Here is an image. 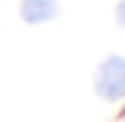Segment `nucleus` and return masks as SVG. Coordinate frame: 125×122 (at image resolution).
Instances as JSON below:
<instances>
[{
    "label": "nucleus",
    "instance_id": "nucleus-1",
    "mask_svg": "<svg viewBox=\"0 0 125 122\" xmlns=\"http://www.w3.org/2000/svg\"><path fill=\"white\" fill-rule=\"evenodd\" d=\"M95 95L101 101H122L125 98V58L110 55L98 64L95 70Z\"/></svg>",
    "mask_w": 125,
    "mask_h": 122
},
{
    "label": "nucleus",
    "instance_id": "nucleus-2",
    "mask_svg": "<svg viewBox=\"0 0 125 122\" xmlns=\"http://www.w3.org/2000/svg\"><path fill=\"white\" fill-rule=\"evenodd\" d=\"M58 0H21V18L28 24H46L58 15Z\"/></svg>",
    "mask_w": 125,
    "mask_h": 122
},
{
    "label": "nucleus",
    "instance_id": "nucleus-3",
    "mask_svg": "<svg viewBox=\"0 0 125 122\" xmlns=\"http://www.w3.org/2000/svg\"><path fill=\"white\" fill-rule=\"evenodd\" d=\"M116 24L125 30V0H119V6H116Z\"/></svg>",
    "mask_w": 125,
    "mask_h": 122
}]
</instances>
